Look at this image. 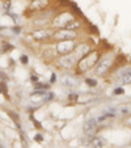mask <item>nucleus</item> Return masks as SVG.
Here are the masks:
<instances>
[{"mask_svg":"<svg viewBox=\"0 0 131 148\" xmlns=\"http://www.w3.org/2000/svg\"><path fill=\"white\" fill-rule=\"evenodd\" d=\"M100 59H101L100 51L91 50L85 56H83V58L78 62V64H76V75H84L85 72L92 70L93 67H96V64L98 63Z\"/></svg>","mask_w":131,"mask_h":148,"instance_id":"f257e3e1","label":"nucleus"},{"mask_svg":"<svg viewBox=\"0 0 131 148\" xmlns=\"http://www.w3.org/2000/svg\"><path fill=\"white\" fill-rule=\"evenodd\" d=\"M113 63H114V59L110 55H106V56H104V58H101L95 67V75L100 76V77L105 76L106 73L109 72L110 67L113 66Z\"/></svg>","mask_w":131,"mask_h":148,"instance_id":"f03ea898","label":"nucleus"},{"mask_svg":"<svg viewBox=\"0 0 131 148\" xmlns=\"http://www.w3.org/2000/svg\"><path fill=\"white\" fill-rule=\"evenodd\" d=\"M79 42L75 41V39H70V41H59L56 43L55 47V53L56 55H67V54H71L75 51L76 46H78Z\"/></svg>","mask_w":131,"mask_h":148,"instance_id":"7ed1b4c3","label":"nucleus"},{"mask_svg":"<svg viewBox=\"0 0 131 148\" xmlns=\"http://www.w3.org/2000/svg\"><path fill=\"white\" fill-rule=\"evenodd\" d=\"M79 59L76 58V55L73 53L67 54V55H60L58 58V67L62 70H72L73 67H76Z\"/></svg>","mask_w":131,"mask_h":148,"instance_id":"20e7f679","label":"nucleus"},{"mask_svg":"<svg viewBox=\"0 0 131 148\" xmlns=\"http://www.w3.org/2000/svg\"><path fill=\"white\" fill-rule=\"evenodd\" d=\"M73 17L75 16H73L70 11L60 12V13H58V16L53 20V26L54 28H58V29H64L66 28V25L70 23Z\"/></svg>","mask_w":131,"mask_h":148,"instance_id":"39448f33","label":"nucleus"},{"mask_svg":"<svg viewBox=\"0 0 131 148\" xmlns=\"http://www.w3.org/2000/svg\"><path fill=\"white\" fill-rule=\"evenodd\" d=\"M78 32L76 30H68V29H58V32L53 34L54 39L56 41H70V39H76L78 38Z\"/></svg>","mask_w":131,"mask_h":148,"instance_id":"423d86ee","label":"nucleus"},{"mask_svg":"<svg viewBox=\"0 0 131 148\" xmlns=\"http://www.w3.org/2000/svg\"><path fill=\"white\" fill-rule=\"evenodd\" d=\"M98 121L96 119V118H93V117H89L88 119L84 122V126H83V131H84V134L86 135L88 138H91V136H93V135L96 134V131H97V129H98Z\"/></svg>","mask_w":131,"mask_h":148,"instance_id":"0eeeda50","label":"nucleus"},{"mask_svg":"<svg viewBox=\"0 0 131 148\" xmlns=\"http://www.w3.org/2000/svg\"><path fill=\"white\" fill-rule=\"evenodd\" d=\"M60 84L67 89H75L78 88V80L75 76L70 75V73H63L60 76Z\"/></svg>","mask_w":131,"mask_h":148,"instance_id":"6e6552de","label":"nucleus"},{"mask_svg":"<svg viewBox=\"0 0 131 148\" xmlns=\"http://www.w3.org/2000/svg\"><path fill=\"white\" fill-rule=\"evenodd\" d=\"M91 51V46L89 43H86V42H80V43H78V46H76L75 51H73V54L76 55V58L80 60L83 56H85L86 54Z\"/></svg>","mask_w":131,"mask_h":148,"instance_id":"1a4fd4ad","label":"nucleus"},{"mask_svg":"<svg viewBox=\"0 0 131 148\" xmlns=\"http://www.w3.org/2000/svg\"><path fill=\"white\" fill-rule=\"evenodd\" d=\"M32 37L36 41H46L47 38L53 37V33H51V30H47V29H38V30H34L32 33Z\"/></svg>","mask_w":131,"mask_h":148,"instance_id":"9d476101","label":"nucleus"},{"mask_svg":"<svg viewBox=\"0 0 131 148\" xmlns=\"http://www.w3.org/2000/svg\"><path fill=\"white\" fill-rule=\"evenodd\" d=\"M117 83L122 84V85L131 84V68H127V70H125L122 73H119L117 76Z\"/></svg>","mask_w":131,"mask_h":148,"instance_id":"9b49d317","label":"nucleus"},{"mask_svg":"<svg viewBox=\"0 0 131 148\" xmlns=\"http://www.w3.org/2000/svg\"><path fill=\"white\" fill-rule=\"evenodd\" d=\"M49 5V0H32L29 9L30 11H42Z\"/></svg>","mask_w":131,"mask_h":148,"instance_id":"f8f14e48","label":"nucleus"},{"mask_svg":"<svg viewBox=\"0 0 131 148\" xmlns=\"http://www.w3.org/2000/svg\"><path fill=\"white\" fill-rule=\"evenodd\" d=\"M88 144L93 148H101V147H104V140L101 139L100 136H95V135H93V136L89 138Z\"/></svg>","mask_w":131,"mask_h":148,"instance_id":"ddd939ff","label":"nucleus"},{"mask_svg":"<svg viewBox=\"0 0 131 148\" xmlns=\"http://www.w3.org/2000/svg\"><path fill=\"white\" fill-rule=\"evenodd\" d=\"M46 90H42V89H36L33 93L30 95L32 101H43V96H45Z\"/></svg>","mask_w":131,"mask_h":148,"instance_id":"4468645a","label":"nucleus"},{"mask_svg":"<svg viewBox=\"0 0 131 148\" xmlns=\"http://www.w3.org/2000/svg\"><path fill=\"white\" fill-rule=\"evenodd\" d=\"M80 26H81L80 21H79V20L76 18V17H73V18L71 20L70 23H68L67 25H66V28H64V29H68V30H78V29L80 28Z\"/></svg>","mask_w":131,"mask_h":148,"instance_id":"2eb2a0df","label":"nucleus"},{"mask_svg":"<svg viewBox=\"0 0 131 148\" xmlns=\"http://www.w3.org/2000/svg\"><path fill=\"white\" fill-rule=\"evenodd\" d=\"M67 100H68V102H70V103H76L79 101V93H73V92L68 93V95H67Z\"/></svg>","mask_w":131,"mask_h":148,"instance_id":"dca6fc26","label":"nucleus"},{"mask_svg":"<svg viewBox=\"0 0 131 148\" xmlns=\"http://www.w3.org/2000/svg\"><path fill=\"white\" fill-rule=\"evenodd\" d=\"M85 84L88 85V87H91V88H95V87H97V80H96V79L86 77L85 79Z\"/></svg>","mask_w":131,"mask_h":148,"instance_id":"f3484780","label":"nucleus"},{"mask_svg":"<svg viewBox=\"0 0 131 148\" xmlns=\"http://www.w3.org/2000/svg\"><path fill=\"white\" fill-rule=\"evenodd\" d=\"M71 8H72V11L75 12V13H78L79 16H81V17H84V14H83V12H81V9L78 7V4L76 3H71Z\"/></svg>","mask_w":131,"mask_h":148,"instance_id":"a211bd4d","label":"nucleus"},{"mask_svg":"<svg viewBox=\"0 0 131 148\" xmlns=\"http://www.w3.org/2000/svg\"><path fill=\"white\" fill-rule=\"evenodd\" d=\"M36 89H42V90H47L50 88V84H41V83H36Z\"/></svg>","mask_w":131,"mask_h":148,"instance_id":"6ab92c4d","label":"nucleus"},{"mask_svg":"<svg viewBox=\"0 0 131 148\" xmlns=\"http://www.w3.org/2000/svg\"><path fill=\"white\" fill-rule=\"evenodd\" d=\"M113 95L114 96H122V95H125V89H123L122 87H118L113 90Z\"/></svg>","mask_w":131,"mask_h":148,"instance_id":"aec40b11","label":"nucleus"},{"mask_svg":"<svg viewBox=\"0 0 131 148\" xmlns=\"http://www.w3.org/2000/svg\"><path fill=\"white\" fill-rule=\"evenodd\" d=\"M11 7H12V3L9 1V0H7V1H3V8H4V11L9 12V11H11Z\"/></svg>","mask_w":131,"mask_h":148,"instance_id":"412c9836","label":"nucleus"},{"mask_svg":"<svg viewBox=\"0 0 131 148\" xmlns=\"http://www.w3.org/2000/svg\"><path fill=\"white\" fill-rule=\"evenodd\" d=\"M54 98V93L53 92H46L45 96H43V101H50Z\"/></svg>","mask_w":131,"mask_h":148,"instance_id":"4be33fe9","label":"nucleus"},{"mask_svg":"<svg viewBox=\"0 0 131 148\" xmlns=\"http://www.w3.org/2000/svg\"><path fill=\"white\" fill-rule=\"evenodd\" d=\"M9 115H11V117H12V119H13V121H14V122H17V125H19V126H20L19 115H17V114H14V113H13V112H9Z\"/></svg>","mask_w":131,"mask_h":148,"instance_id":"5701e85b","label":"nucleus"},{"mask_svg":"<svg viewBox=\"0 0 131 148\" xmlns=\"http://www.w3.org/2000/svg\"><path fill=\"white\" fill-rule=\"evenodd\" d=\"M20 62L23 63V64H28V62H29V58L26 55H21L20 56Z\"/></svg>","mask_w":131,"mask_h":148,"instance_id":"b1692460","label":"nucleus"},{"mask_svg":"<svg viewBox=\"0 0 131 148\" xmlns=\"http://www.w3.org/2000/svg\"><path fill=\"white\" fill-rule=\"evenodd\" d=\"M34 140H36V142H38V143H41L42 140H43V138H42L41 134H37L36 136H34Z\"/></svg>","mask_w":131,"mask_h":148,"instance_id":"393cba45","label":"nucleus"},{"mask_svg":"<svg viewBox=\"0 0 131 148\" xmlns=\"http://www.w3.org/2000/svg\"><path fill=\"white\" fill-rule=\"evenodd\" d=\"M38 79H39V77H38V76H37V75H33V76H32V77H30V80L33 81L34 84H36V83H38Z\"/></svg>","mask_w":131,"mask_h":148,"instance_id":"a878e982","label":"nucleus"},{"mask_svg":"<svg viewBox=\"0 0 131 148\" xmlns=\"http://www.w3.org/2000/svg\"><path fill=\"white\" fill-rule=\"evenodd\" d=\"M56 81V75L55 73H53V75H51V77H50V83L53 84V83H55Z\"/></svg>","mask_w":131,"mask_h":148,"instance_id":"bb28decb","label":"nucleus"},{"mask_svg":"<svg viewBox=\"0 0 131 148\" xmlns=\"http://www.w3.org/2000/svg\"><path fill=\"white\" fill-rule=\"evenodd\" d=\"M34 121V126H36V127H38V129H41L42 126H41V123L38 122V121H36V119H33Z\"/></svg>","mask_w":131,"mask_h":148,"instance_id":"cd10ccee","label":"nucleus"},{"mask_svg":"<svg viewBox=\"0 0 131 148\" xmlns=\"http://www.w3.org/2000/svg\"><path fill=\"white\" fill-rule=\"evenodd\" d=\"M0 77L3 79V80H8V76L4 75V73H1V71H0Z\"/></svg>","mask_w":131,"mask_h":148,"instance_id":"c85d7f7f","label":"nucleus"},{"mask_svg":"<svg viewBox=\"0 0 131 148\" xmlns=\"http://www.w3.org/2000/svg\"><path fill=\"white\" fill-rule=\"evenodd\" d=\"M13 33H16V34L20 33V28H19V26H17V28H13Z\"/></svg>","mask_w":131,"mask_h":148,"instance_id":"c756f323","label":"nucleus"},{"mask_svg":"<svg viewBox=\"0 0 131 148\" xmlns=\"http://www.w3.org/2000/svg\"><path fill=\"white\" fill-rule=\"evenodd\" d=\"M0 93H1V88H0Z\"/></svg>","mask_w":131,"mask_h":148,"instance_id":"7c9ffc66","label":"nucleus"},{"mask_svg":"<svg viewBox=\"0 0 131 148\" xmlns=\"http://www.w3.org/2000/svg\"><path fill=\"white\" fill-rule=\"evenodd\" d=\"M130 125H131V119H130Z\"/></svg>","mask_w":131,"mask_h":148,"instance_id":"2f4dec72","label":"nucleus"}]
</instances>
